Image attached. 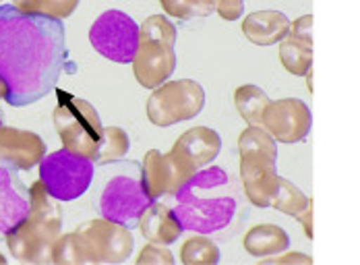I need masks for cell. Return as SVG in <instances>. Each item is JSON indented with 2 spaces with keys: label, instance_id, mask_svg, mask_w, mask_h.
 Masks as SVG:
<instances>
[{
  "label": "cell",
  "instance_id": "cell-1",
  "mask_svg": "<svg viewBox=\"0 0 360 265\" xmlns=\"http://www.w3.org/2000/svg\"><path fill=\"white\" fill-rule=\"evenodd\" d=\"M67 30L60 19L0 4V79L6 104L23 108L46 98L67 65Z\"/></svg>",
  "mask_w": 360,
  "mask_h": 265
},
{
  "label": "cell",
  "instance_id": "cell-2",
  "mask_svg": "<svg viewBox=\"0 0 360 265\" xmlns=\"http://www.w3.org/2000/svg\"><path fill=\"white\" fill-rule=\"evenodd\" d=\"M238 193L232 176L219 166L197 170L174 195V214L186 232L214 234L232 224Z\"/></svg>",
  "mask_w": 360,
  "mask_h": 265
},
{
  "label": "cell",
  "instance_id": "cell-3",
  "mask_svg": "<svg viewBox=\"0 0 360 265\" xmlns=\"http://www.w3.org/2000/svg\"><path fill=\"white\" fill-rule=\"evenodd\" d=\"M30 214L6 232L4 240L11 255L23 264H50L54 245L63 232L60 201L54 199L41 181L30 187Z\"/></svg>",
  "mask_w": 360,
  "mask_h": 265
},
{
  "label": "cell",
  "instance_id": "cell-4",
  "mask_svg": "<svg viewBox=\"0 0 360 265\" xmlns=\"http://www.w3.org/2000/svg\"><path fill=\"white\" fill-rule=\"evenodd\" d=\"M176 27L164 15H151L141 23L139 48L133 58V73L145 89H155L170 81L176 71Z\"/></svg>",
  "mask_w": 360,
  "mask_h": 265
},
{
  "label": "cell",
  "instance_id": "cell-5",
  "mask_svg": "<svg viewBox=\"0 0 360 265\" xmlns=\"http://www.w3.org/2000/svg\"><path fill=\"white\" fill-rule=\"evenodd\" d=\"M56 98L58 104L52 112V120L63 148L96 162L104 135L98 110L87 100L63 89H56Z\"/></svg>",
  "mask_w": 360,
  "mask_h": 265
},
{
  "label": "cell",
  "instance_id": "cell-6",
  "mask_svg": "<svg viewBox=\"0 0 360 265\" xmlns=\"http://www.w3.org/2000/svg\"><path fill=\"white\" fill-rule=\"evenodd\" d=\"M96 162L69 150L44 155L39 162V181L60 203H69L85 195L94 183Z\"/></svg>",
  "mask_w": 360,
  "mask_h": 265
},
{
  "label": "cell",
  "instance_id": "cell-7",
  "mask_svg": "<svg viewBox=\"0 0 360 265\" xmlns=\"http://www.w3.org/2000/svg\"><path fill=\"white\" fill-rule=\"evenodd\" d=\"M205 108V89L193 79L166 81L155 87L147 100L145 112L151 124L172 127L199 116Z\"/></svg>",
  "mask_w": 360,
  "mask_h": 265
},
{
  "label": "cell",
  "instance_id": "cell-8",
  "mask_svg": "<svg viewBox=\"0 0 360 265\" xmlns=\"http://www.w3.org/2000/svg\"><path fill=\"white\" fill-rule=\"evenodd\" d=\"M139 30L141 25H137L133 17L118 8H110L94 21L89 41L100 56L118 65H133L139 48Z\"/></svg>",
  "mask_w": 360,
  "mask_h": 265
},
{
  "label": "cell",
  "instance_id": "cell-9",
  "mask_svg": "<svg viewBox=\"0 0 360 265\" xmlns=\"http://www.w3.org/2000/svg\"><path fill=\"white\" fill-rule=\"evenodd\" d=\"M151 203L153 199L147 195L141 179L118 174L112 176L100 193L98 209L102 218H108L122 226L135 228Z\"/></svg>",
  "mask_w": 360,
  "mask_h": 265
},
{
  "label": "cell",
  "instance_id": "cell-10",
  "mask_svg": "<svg viewBox=\"0 0 360 265\" xmlns=\"http://www.w3.org/2000/svg\"><path fill=\"white\" fill-rule=\"evenodd\" d=\"M195 172L197 168L172 150L168 153L149 150L141 162V183L153 201L164 195H176Z\"/></svg>",
  "mask_w": 360,
  "mask_h": 265
},
{
  "label": "cell",
  "instance_id": "cell-11",
  "mask_svg": "<svg viewBox=\"0 0 360 265\" xmlns=\"http://www.w3.org/2000/svg\"><path fill=\"white\" fill-rule=\"evenodd\" d=\"M313 124L311 108L298 98L271 100L263 112V129L278 143H300L309 137Z\"/></svg>",
  "mask_w": 360,
  "mask_h": 265
},
{
  "label": "cell",
  "instance_id": "cell-12",
  "mask_svg": "<svg viewBox=\"0 0 360 265\" xmlns=\"http://www.w3.org/2000/svg\"><path fill=\"white\" fill-rule=\"evenodd\" d=\"M89 243L100 264H122L131 257L135 240L131 228L112 222L108 218H96L77 228Z\"/></svg>",
  "mask_w": 360,
  "mask_h": 265
},
{
  "label": "cell",
  "instance_id": "cell-13",
  "mask_svg": "<svg viewBox=\"0 0 360 265\" xmlns=\"http://www.w3.org/2000/svg\"><path fill=\"white\" fill-rule=\"evenodd\" d=\"M278 157L269 153H243L240 181L247 199L255 207H271L280 189V174L276 170Z\"/></svg>",
  "mask_w": 360,
  "mask_h": 265
},
{
  "label": "cell",
  "instance_id": "cell-14",
  "mask_svg": "<svg viewBox=\"0 0 360 265\" xmlns=\"http://www.w3.org/2000/svg\"><path fill=\"white\" fill-rule=\"evenodd\" d=\"M46 155L44 139L25 129H13L0 124V164L17 170H32L39 166Z\"/></svg>",
  "mask_w": 360,
  "mask_h": 265
},
{
  "label": "cell",
  "instance_id": "cell-15",
  "mask_svg": "<svg viewBox=\"0 0 360 265\" xmlns=\"http://www.w3.org/2000/svg\"><path fill=\"white\" fill-rule=\"evenodd\" d=\"M30 187L19 179V170L0 164V234L17 226L30 214Z\"/></svg>",
  "mask_w": 360,
  "mask_h": 265
},
{
  "label": "cell",
  "instance_id": "cell-16",
  "mask_svg": "<svg viewBox=\"0 0 360 265\" xmlns=\"http://www.w3.org/2000/svg\"><path fill=\"white\" fill-rule=\"evenodd\" d=\"M172 152L184 157L197 170L210 166L221 152V137L210 127H193L184 131L172 146Z\"/></svg>",
  "mask_w": 360,
  "mask_h": 265
},
{
  "label": "cell",
  "instance_id": "cell-17",
  "mask_svg": "<svg viewBox=\"0 0 360 265\" xmlns=\"http://www.w3.org/2000/svg\"><path fill=\"white\" fill-rule=\"evenodd\" d=\"M137 228L147 243H158V245H166V247L172 245L174 240H179L180 234L184 232L174 209L164 203H158V201H153L145 209Z\"/></svg>",
  "mask_w": 360,
  "mask_h": 265
},
{
  "label": "cell",
  "instance_id": "cell-18",
  "mask_svg": "<svg viewBox=\"0 0 360 265\" xmlns=\"http://www.w3.org/2000/svg\"><path fill=\"white\" fill-rule=\"evenodd\" d=\"M290 23L282 11H255L245 17L243 34L255 46H274L288 38Z\"/></svg>",
  "mask_w": 360,
  "mask_h": 265
},
{
  "label": "cell",
  "instance_id": "cell-19",
  "mask_svg": "<svg viewBox=\"0 0 360 265\" xmlns=\"http://www.w3.org/2000/svg\"><path fill=\"white\" fill-rule=\"evenodd\" d=\"M243 247L252 257L265 259V257L288 251L290 234L284 228L276 226V224H257L251 230H247L243 238Z\"/></svg>",
  "mask_w": 360,
  "mask_h": 265
},
{
  "label": "cell",
  "instance_id": "cell-20",
  "mask_svg": "<svg viewBox=\"0 0 360 265\" xmlns=\"http://www.w3.org/2000/svg\"><path fill=\"white\" fill-rule=\"evenodd\" d=\"M52 264L58 265H89L100 264L98 255L89 247V243L83 238L79 230H72L67 234H60L54 251H52Z\"/></svg>",
  "mask_w": 360,
  "mask_h": 265
},
{
  "label": "cell",
  "instance_id": "cell-21",
  "mask_svg": "<svg viewBox=\"0 0 360 265\" xmlns=\"http://www.w3.org/2000/svg\"><path fill=\"white\" fill-rule=\"evenodd\" d=\"M271 100L267 98V93L259 87V85H240L234 91V106L238 114L243 116V120L252 127H261L263 124V112L267 108Z\"/></svg>",
  "mask_w": 360,
  "mask_h": 265
},
{
  "label": "cell",
  "instance_id": "cell-22",
  "mask_svg": "<svg viewBox=\"0 0 360 265\" xmlns=\"http://www.w3.org/2000/svg\"><path fill=\"white\" fill-rule=\"evenodd\" d=\"M280 63L294 77H307L313 69V44H304L300 39L284 38L280 44Z\"/></svg>",
  "mask_w": 360,
  "mask_h": 265
},
{
  "label": "cell",
  "instance_id": "cell-23",
  "mask_svg": "<svg viewBox=\"0 0 360 265\" xmlns=\"http://www.w3.org/2000/svg\"><path fill=\"white\" fill-rule=\"evenodd\" d=\"M219 247L207 234H195L180 247V261L184 265H214L219 264Z\"/></svg>",
  "mask_w": 360,
  "mask_h": 265
},
{
  "label": "cell",
  "instance_id": "cell-24",
  "mask_svg": "<svg viewBox=\"0 0 360 265\" xmlns=\"http://www.w3.org/2000/svg\"><path fill=\"white\" fill-rule=\"evenodd\" d=\"M313 203V199L309 195H304L302 190L298 189L294 183H290L288 179H282L280 176V189L276 193L274 201H271V207L286 214V216H300L309 205Z\"/></svg>",
  "mask_w": 360,
  "mask_h": 265
},
{
  "label": "cell",
  "instance_id": "cell-25",
  "mask_svg": "<svg viewBox=\"0 0 360 265\" xmlns=\"http://www.w3.org/2000/svg\"><path fill=\"white\" fill-rule=\"evenodd\" d=\"M129 150H131V139H129L124 129L104 127V135H102V143H100V152H98V157H96V164L106 166L110 162H118L129 153Z\"/></svg>",
  "mask_w": 360,
  "mask_h": 265
},
{
  "label": "cell",
  "instance_id": "cell-26",
  "mask_svg": "<svg viewBox=\"0 0 360 265\" xmlns=\"http://www.w3.org/2000/svg\"><path fill=\"white\" fill-rule=\"evenodd\" d=\"M160 4L168 17H176L180 21L210 17L214 13L212 0H160Z\"/></svg>",
  "mask_w": 360,
  "mask_h": 265
},
{
  "label": "cell",
  "instance_id": "cell-27",
  "mask_svg": "<svg viewBox=\"0 0 360 265\" xmlns=\"http://www.w3.org/2000/svg\"><path fill=\"white\" fill-rule=\"evenodd\" d=\"M81 0H34L32 15H44L52 19H67L75 13Z\"/></svg>",
  "mask_w": 360,
  "mask_h": 265
},
{
  "label": "cell",
  "instance_id": "cell-28",
  "mask_svg": "<svg viewBox=\"0 0 360 265\" xmlns=\"http://www.w3.org/2000/svg\"><path fill=\"white\" fill-rule=\"evenodd\" d=\"M139 265H174V255L170 249H166V245H158V243H147L139 257Z\"/></svg>",
  "mask_w": 360,
  "mask_h": 265
},
{
  "label": "cell",
  "instance_id": "cell-29",
  "mask_svg": "<svg viewBox=\"0 0 360 265\" xmlns=\"http://www.w3.org/2000/svg\"><path fill=\"white\" fill-rule=\"evenodd\" d=\"M217 17L224 21H236L245 13V0H212Z\"/></svg>",
  "mask_w": 360,
  "mask_h": 265
},
{
  "label": "cell",
  "instance_id": "cell-30",
  "mask_svg": "<svg viewBox=\"0 0 360 265\" xmlns=\"http://www.w3.org/2000/svg\"><path fill=\"white\" fill-rule=\"evenodd\" d=\"M288 36L304 44H313V15H302L296 21H292Z\"/></svg>",
  "mask_w": 360,
  "mask_h": 265
},
{
  "label": "cell",
  "instance_id": "cell-31",
  "mask_svg": "<svg viewBox=\"0 0 360 265\" xmlns=\"http://www.w3.org/2000/svg\"><path fill=\"white\" fill-rule=\"evenodd\" d=\"M261 264H313V259H311L309 255H302V253H292L288 249V251H284V253L265 257Z\"/></svg>",
  "mask_w": 360,
  "mask_h": 265
},
{
  "label": "cell",
  "instance_id": "cell-32",
  "mask_svg": "<svg viewBox=\"0 0 360 265\" xmlns=\"http://www.w3.org/2000/svg\"><path fill=\"white\" fill-rule=\"evenodd\" d=\"M296 220L302 224V230H304L307 238H313V203L300 216H296Z\"/></svg>",
  "mask_w": 360,
  "mask_h": 265
},
{
  "label": "cell",
  "instance_id": "cell-33",
  "mask_svg": "<svg viewBox=\"0 0 360 265\" xmlns=\"http://www.w3.org/2000/svg\"><path fill=\"white\" fill-rule=\"evenodd\" d=\"M13 6H17L19 11H23V13H30V15H32L34 0H13Z\"/></svg>",
  "mask_w": 360,
  "mask_h": 265
},
{
  "label": "cell",
  "instance_id": "cell-34",
  "mask_svg": "<svg viewBox=\"0 0 360 265\" xmlns=\"http://www.w3.org/2000/svg\"><path fill=\"white\" fill-rule=\"evenodd\" d=\"M6 98V85H4V81L0 79V100H4Z\"/></svg>",
  "mask_w": 360,
  "mask_h": 265
},
{
  "label": "cell",
  "instance_id": "cell-35",
  "mask_svg": "<svg viewBox=\"0 0 360 265\" xmlns=\"http://www.w3.org/2000/svg\"><path fill=\"white\" fill-rule=\"evenodd\" d=\"M4 264H6V259H4V257L0 255V265H4Z\"/></svg>",
  "mask_w": 360,
  "mask_h": 265
},
{
  "label": "cell",
  "instance_id": "cell-36",
  "mask_svg": "<svg viewBox=\"0 0 360 265\" xmlns=\"http://www.w3.org/2000/svg\"><path fill=\"white\" fill-rule=\"evenodd\" d=\"M0 124H2V110H0Z\"/></svg>",
  "mask_w": 360,
  "mask_h": 265
}]
</instances>
